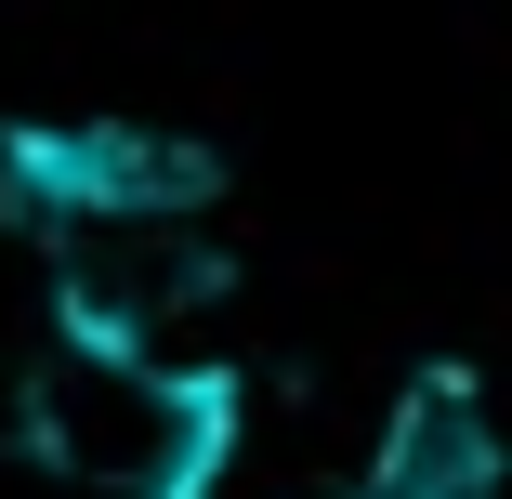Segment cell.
<instances>
[{
	"instance_id": "6da1fadb",
	"label": "cell",
	"mask_w": 512,
	"mask_h": 499,
	"mask_svg": "<svg viewBox=\"0 0 512 499\" xmlns=\"http://www.w3.org/2000/svg\"><path fill=\"white\" fill-rule=\"evenodd\" d=\"M237 368L171 342H92L66 329L27 368V447L92 499H211L237 460Z\"/></svg>"
}]
</instances>
